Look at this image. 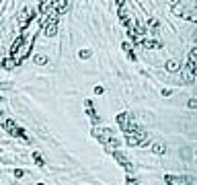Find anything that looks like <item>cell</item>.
Instances as JSON below:
<instances>
[{"instance_id":"cell-16","label":"cell","mask_w":197,"mask_h":185,"mask_svg":"<svg viewBox=\"0 0 197 185\" xmlns=\"http://www.w3.org/2000/svg\"><path fill=\"white\" fill-rule=\"evenodd\" d=\"M127 60H129V62H136V54L129 52V54H127Z\"/></svg>"},{"instance_id":"cell-6","label":"cell","mask_w":197,"mask_h":185,"mask_svg":"<svg viewBox=\"0 0 197 185\" xmlns=\"http://www.w3.org/2000/svg\"><path fill=\"white\" fill-rule=\"evenodd\" d=\"M43 33L47 37H54L58 33V25H54V23H43Z\"/></svg>"},{"instance_id":"cell-9","label":"cell","mask_w":197,"mask_h":185,"mask_svg":"<svg viewBox=\"0 0 197 185\" xmlns=\"http://www.w3.org/2000/svg\"><path fill=\"white\" fill-rule=\"evenodd\" d=\"M16 66V62H14V58H6L4 62H2V68L4 70H12V68Z\"/></svg>"},{"instance_id":"cell-15","label":"cell","mask_w":197,"mask_h":185,"mask_svg":"<svg viewBox=\"0 0 197 185\" xmlns=\"http://www.w3.org/2000/svg\"><path fill=\"white\" fill-rule=\"evenodd\" d=\"M125 185H138V181H136V179H131V177H127V181H125Z\"/></svg>"},{"instance_id":"cell-7","label":"cell","mask_w":197,"mask_h":185,"mask_svg":"<svg viewBox=\"0 0 197 185\" xmlns=\"http://www.w3.org/2000/svg\"><path fill=\"white\" fill-rule=\"evenodd\" d=\"M125 142H127V146H138V144H142V140L138 138L136 132L134 134H125Z\"/></svg>"},{"instance_id":"cell-3","label":"cell","mask_w":197,"mask_h":185,"mask_svg":"<svg viewBox=\"0 0 197 185\" xmlns=\"http://www.w3.org/2000/svg\"><path fill=\"white\" fill-rule=\"evenodd\" d=\"M117 6H119V12H117V14H119V21H121V23L129 21V10H127L129 4H127V2H117Z\"/></svg>"},{"instance_id":"cell-5","label":"cell","mask_w":197,"mask_h":185,"mask_svg":"<svg viewBox=\"0 0 197 185\" xmlns=\"http://www.w3.org/2000/svg\"><path fill=\"white\" fill-rule=\"evenodd\" d=\"M164 68H166L168 72L174 74V72H179V70H181V62H179V60H168V62L164 64Z\"/></svg>"},{"instance_id":"cell-2","label":"cell","mask_w":197,"mask_h":185,"mask_svg":"<svg viewBox=\"0 0 197 185\" xmlns=\"http://www.w3.org/2000/svg\"><path fill=\"white\" fill-rule=\"evenodd\" d=\"M111 154H113V158L117 160V163H119V165H121V167H123V169H125L127 173H131V171H134V165L129 163V158H127V156H125L123 152H119V150H113Z\"/></svg>"},{"instance_id":"cell-19","label":"cell","mask_w":197,"mask_h":185,"mask_svg":"<svg viewBox=\"0 0 197 185\" xmlns=\"http://www.w3.org/2000/svg\"><path fill=\"white\" fill-rule=\"evenodd\" d=\"M37 185H45V183H37Z\"/></svg>"},{"instance_id":"cell-13","label":"cell","mask_w":197,"mask_h":185,"mask_svg":"<svg viewBox=\"0 0 197 185\" xmlns=\"http://www.w3.org/2000/svg\"><path fill=\"white\" fill-rule=\"evenodd\" d=\"M121 48H123V52H125V54H129V52H134V45H131L129 41H125V43L121 45Z\"/></svg>"},{"instance_id":"cell-14","label":"cell","mask_w":197,"mask_h":185,"mask_svg":"<svg viewBox=\"0 0 197 185\" xmlns=\"http://www.w3.org/2000/svg\"><path fill=\"white\" fill-rule=\"evenodd\" d=\"M197 107V99H189V109H195Z\"/></svg>"},{"instance_id":"cell-8","label":"cell","mask_w":197,"mask_h":185,"mask_svg":"<svg viewBox=\"0 0 197 185\" xmlns=\"http://www.w3.org/2000/svg\"><path fill=\"white\" fill-rule=\"evenodd\" d=\"M150 148H152V152H154V154H164V152H166V146H164L162 142H154Z\"/></svg>"},{"instance_id":"cell-4","label":"cell","mask_w":197,"mask_h":185,"mask_svg":"<svg viewBox=\"0 0 197 185\" xmlns=\"http://www.w3.org/2000/svg\"><path fill=\"white\" fill-rule=\"evenodd\" d=\"M84 107H86V113H89V117H91V121H93V124L97 126V124H99V115H97V111L93 109V103H91L89 99H86V101H84Z\"/></svg>"},{"instance_id":"cell-18","label":"cell","mask_w":197,"mask_h":185,"mask_svg":"<svg viewBox=\"0 0 197 185\" xmlns=\"http://www.w3.org/2000/svg\"><path fill=\"white\" fill-rule=\"evenodd\" d=\"M14 177H16V179H19V177H23V171H21V169H16V171H14Z\"/></svg>"},{"instance_id":"cell-12","label":"cell","mask_w":197,"mask_h":185,"mask_svg":"<svg viewBox=\"0 0 197 185\" xmlns=\"http://www.w3.org/2000/svg\"><path fill=\"white\" fill-rule=\"evenodd\" d=\"M78 58H80V60L91 58V50H80V52H78Z\"/></svg>"},{"instance_id":"cell-1","label":"cell","mask_w":197,"mask_h":185,"mask_svg":"<svg viewBox=\"0 0 197 185\" xmlns=\"http://www.w3.org/2000/svg\"><path fill=\"white\" fill-rule=\"evenodd\" d=\"M0 124H2V128L10 134V136H14V138H21L23 142H31L29 140V136L25 134V130L23 128H16V124H14V119H10V117H4L2 113H0Z\"/></svg>"},{"instance_id":"cell-10","label":"cell","mask_w":197,"mask_h":185,"mask_svg":"<svg viewBox=\"0 0 197 185\" xmlns=\"http://www.w3.org/2000/svg\"><path fill=\"white\" fill-rule=\"evenodd\" d=\"M33 160H35L37 167H45V160H43V156H41L39 152H33Z\"/></svg>"},{"instance_id":"cell-11","label":"cell","mask_w":197,"mask_h":185,"mask_svg":"<svg viewBox=\"0 0 197 185\" xmlns=\"http://www.w3.org/2000/svg\"><path fill=\"white\" fill-rule=\"evenodd\" d=\"M33 62L39 64V66H41V64H47V56H45V54H37V56L33 58Z\"/></svg>"},{"instance_id":"cell-17","label":"cell","mask_w":197,"mask_h":185,"mask_svg":"<svg viewBox=\"0 0 197 185\" xmlns=\"http://www.w3.org/2000/svg\"><path fill=\"white\" fill-rule=\"evenodd\" d=\"M95 95H103V86H99V84L95 86Z\"/></svg>"}]
</instances>
